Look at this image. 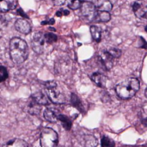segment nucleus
<instances>
[{"instance_id":"1","label":"nucleus","mask_w":147,"mask_h":147,"mask_svg":"<svg viewBox=\"0 0 147 147\" xmlns=\"http://www.w3.org/2000/svg\"><path fill=\"white\" fill-rule=\"evenodd\" d=\"M9 52L14 63L22 64L29 56V47L24 40L19 37H14L10 41Z\"/></svg>"},{"instance_id":"2","label":"nucleus","mask_w":147,"mask_h":147,"mask_svg":"<svg viewBox=\"0 0 147 147\" xmlns=\"http://www.w3.org/2000/svg\"><path fill=\"white\" fill-rule=\"evenodd\" d=\"M139 87L138 80L137 78L131 77L117 84L115 87V92L119 98L122 100H128L137 93Z\"/></svg>"},{"instance_id":"3","label":"nucleus","mask_w":147,"mask_h":147,"mask_svg":"<svg viewBox=\"0 0 147 147\" xmlns=\"http://www.w3.org/2000/svg\"><path fill=\"white\" fill-rule=\"evenodd\" d=\"M45 87L47 90V94L53 103L61 105L66 102V95L64 92V89L59 85V82L55 81H47L45 83Z\"/></svg>"},{"instance_id":"4","label":"nucleus","mask_w":147,"mask_h":147,"mask_svg":"<svg viewBox=\"0 0 147 147\" xmlns=\"http://www.w3.org/2000/svg\"><path fill=\"white\" fill-rule=\"evenodd\" d=\"M41 147H58L59 136L52 128H44L41 133Z\"/></svg>"},{"instance_id":"5","label":"nucleus","mask_w":147,"mask_h":147,"mask_svg":"<svg viewBox=\"0 0 147 147\" xmlns=\"http://www.w3.org/2000/svg\"><path fill=\"white\" fill-rule=\"evenodd\" d=\"M79 9H80V15L84 19L88 21H95L97 12L96 10L94 4H92L91 2L84 1L82 3Z\"/></svg>"},{"instance_id":"6","label":"nucleus","mask_w":147,"mask_h":147,"mask_svg":"<svg viewBox=\"0 0 147 147\" xmlns=\"http://www.w3.org/2000/svg\"><path fill=\"white\" fill-rule=\"evenodd\" d=\"M44 45H45V40H44V34L41 32H36L31 42V46L33 50L36 54H42L44 51Z\"/></svg>"},{"instance_id":"7","label":"nucleus","mask_w":147,"mask_h":147,"mask_svg":"<svg viewBox=\"0 0 147 147\" xmlns=\"http://www.w3.org/2000/svg\"><path fill=\"white\" fill-rule=\"evenodd\" d=\"M132 12L138 18H144L147 14V4L144 0H136L132 4Z\"/></svg>"},{"instance_id":"8","label":"nucleus","mask_w":147,"mask_h":147,"mask_svg":"<svg viewBox=\"0 0 147 147\" xmlns=\"http://www.w3.org/2000/svg\"><path fill=\"white\" fill-rule=\"evenodd\" d=\"M15 28L18 32H20L23 35L29 34L31 32V29H32L30 23L24 18L17 19L15 23Z\"/></svg>"},{"instance_id":"9","label":"nucleus","mask_w":147,"mask_h":147,"mask_svg":"<svg viewBox=\"0 0 147 147\" xmlns=\"http://www.w3.org/2000/svg\"><path fill=\"white\" fill-rule=\"evenodd\" d=\"M98 58H99L100 62L102 63V65L104 67L105 69H107V70L112 69V68L114 66V58L108 53L107 50L100 52Z\"/></svg>"},{"instance_id":"10","label":"nucleus","mask_w":147,"mask_h":147,"mask_svg":"<svg viewBox=\"0 0 147 147\" xmlns=\"http://www.w3.org/2000/svg\"><path fill=\"white\" fill-rule=\"evenodd\" d=\"M95 7L96 12H109L113 9V5L110 0H96Z\"/></svg>"},{"instance_id":"11","label":"nucleus","mask_w":147,"mask_h":147,"mask_svg":"<svg viewBox=\"0 0 147 147\" xmlns=\"http://www.w3.org/2000/svg\"><path fill=\"white\" fill-rule=\"evenodd\" d=\"M17 6V0H0V12L5 13L16 9Z\"/></svg>"},{"instance_id":"12","label":"nucleus","mask_w":147,"mask_h":147,"mask_svg":"<svg viewBox=\"0 0 147 147\" xmlns=\"http://www.w3.org/2000/svg\"><path fill=\"white\" fill-rule=\"evenodd\" d=\"M30 100H34L35 102H36L37 104L41 105V106H47L49 104L47 97V95L43 92H37V93H33L30 96Z\"/></svg>"},{"instance_id":"13","label":"nucleus","mask_w":147,"mask_h":147,"mask_svg":"<svg viewBox=\"0 0 147 147\" xmlns=\"http://www.w3.org/2000/svg\"><path fill=\"white\" fill-rule=\"evenodd\" d=\"M91 81L99 87L104 88L107 84V78L101 73H94L91 75Z\"/></svg>"},{"instance_id":"14","label":"nucleus","mask_w":147,"mask_h":147,"mask_svg":"<svg viewBox=\"0 0 147 147\" xmlns=\"http://www.w3.org/2000/svg\"><path fill=\"white\" fill-rule=\"evenodd\" d=\"M58 114L59 112L53 109V108H47L45 111H44V118L48 122H51V123H55L58 121Z\"/></svg>"},{"instance_id":"15","label":"nucleus","mask_w":147,"mask_h":147,"mask_svg":"<svg viewBox=\"0 0 147 147\" xmlns=\"http://www.w3.org/2000/svg\"><path fill=\"white\" fill-rule=\"evenodd\" d=\"M41 106L37 104L32 100H29V102L27 106V111L31 115H39L41 111Z\"/></svg>"},{"instance_id":"16","label":"nucleus","mask_w":147,"mask_h":147,"mask_svg":"<svg viewBox=\"0 0 147 147\" xmlns=\"http://www.w3.org/2000/svg\"><path fill=\"white\" fill-rule=\"evenodd\" d=\"M3 147H29V144L23 139L14 138L7 142Z\"/></svg>"},{"instance_id":"17","label":"nucleus","mask_w":147,"mask_h":147,"mask_svg":"<svg viewBox=\"0 0 147 147\" xmlns=\"http://www.w3.org/2000/svg\"><path fill=\"white\" fill-rule=\"evenodd\" d=\"M90 34H91V37L93 38V40L96 43H99L101 42V39H102V30L97 27V26H95V25H92L90 26Z\"/></svg>"},{"instance_id":"18","label":"nucleus","mask_w":147,"mask_h":147,"mask_svg":"<svg viewBox=\"0 0 147 147\" xmlns=\"http://www.w3.org/2000/svg\"><path fill=\"white\" fill-rule=\"evenodd\" d=\"M58 120H59L62 123L65 129H66L68 131L71 130V128L72 126V122H71V119L69 117H67V116H65L64 114L59 113L58 114Z\"/></svg>"},{"instance_id":"19","label":"nucleus","mask_w":147,"mask_h":147,"mask_svg":"<svg viewBox=\"0 0 147 147\" xmlns=\"http://www.w3.org/2000/svg\"><path fill=\"white\" fill-rule=\"evenodd\" d=\"M69 62H67L66 60H65V59H62V60H60V61H59L57 63H56V68L58 67V68H56L57 69V72H59V73H60V74H65L66 72H68L69 70H68V68L67 67H69Z\"/></svg>"},{"instance_id":"20","label":"nucleus","mask_w":147,"mask_h":147,"mask_svg":"<svg viewBox=\"0 0 147 147\" xmlns=\"http://www.w3.org/2000/svg\"><path fill=\"white\" fill-rule=\"evenodd\" d=\"M111 19V15L109 12H97L96 16V22H100V23H107L110 21Z\"/></svg>"},{"instance_id":"21","label":"nucleus","mask_w":147,"mask_h":147,"mask_svg":"<svg viewBox=\"0 0 147 147\" xmlns=\"http://www.w3.org/2000/svg\"><path fill=\"white\" fill-rule=\"evenodd\" d=\"M85 147H96L97 145V140L92 135H85L84 138Z\"/></svg>"},{"instance_id":"22","label":"nucleus","mask_w":147,"mask_h":147,"mask_svg":"<svg viewBox=\"0 0 147 147\" xmlns=\"http://www.w3.org/2000/svg\"><path fill=\"white\" fill-rule=\"evenodd\" d=\"M71 104L78 110H80L82 112H84V106L81 102V100L78 99V97L75 94V93H71Z\"/></svg>"},{"instance_id":"23","label":"nucleus","mask_w":147,"mask_h":147,"mask_svg":"<svg viewBox=\"0 0 147 147\" xmlns=\"http://www.w3.org/2000/svg\"><path fill=\"white\" fill-rule=\"evenodd\" d=\"M44 40H45V43H47L49 44H52V43H54L57 42L58 40V37L53 34V33H46L44 34Z\"/></svg>"},{"instance_id":"24","label":"nucleus","mask_w":147,"mask_h":147,"mask_svg":"<svg viewBox=\"0 0 147 147\" xmlns=\"http://www.w3.org/2000/svg\"><path fill=\"white\" fill-rule=\"evenodd\" d=\"M101 144L102 147H114L115 143L108 137L103 136L102 138V141H101Z\"/></svg>"},{"instance_id":"25","label":"nucleus","mask_w":147,"mask_h":147,"mask_svg":"<svg viewBox=\"0 0 147 147\" xmlns=\"http://www.w3.org/2000/svg\"><path fill=\"white\" fill-rule=\"evenodd\" d=\"M81 5H82V2L80 0H69V2H68V7L72 11L78 10L80 8Z\"/></svg>"},{"instance_id":"26","label":"nucleus","mask_w":147,"mask_h":147,"mask_svg":"<svg viewBox=\"0 0 147 147\" xmlns=\"http://www.w3.org/2000/svg\"><path fill=\"white\" fill-rule=\"evenodd\" d=\"M108 53L114 59V58H119L121 56V50L117 49V48H110L109 49L107 50Z\"/></svg>"},{"instance_id":"27","label":"nucleus","mask_w":147,"mask_h":147,"mask_svg":"<svg viewBox=\"0 0 147 147\" xmlns=\"http://www.w3.org/2000/svg\"><path fill=\"white\" fill-rule=\"evenodd\" d=\"M9 76L8 70L5 67L0 65V82L5 81Z\"/></svg>"},{"instance_id":"28","label":"nucleus","mask_w":147,"mask_h":147,"mask_svg":"<svg viewBox=\"0 0 147 147\" xmlns=\"http://www.w3.org/2000/svg\"><path fill=\"white\" fill-rule=\"evenodd\" d=\"M8 24V21L7 19L5 18V17H3V16H0V30L4 29Z\"/></svg>"},{"instance_id":"29","label":"nucleus","mask_w":147,"mask_h":147,"mask_svg":"<svg viewBox=\"0 0 147 147\" xmlns=\"http://www.w3.org/2000/svg\"><path fill=\"white\" fill-rule=\"evenodd\" d=\"M69 14H70V12H68L67 10H59V11H57V12H56V16H58V17L67 16Z\"/></svg>"},{"instance_id":"30","label":"nucleus","mask_w":147,"mask_h":147,"mask_svg":"<svg viewBox=\"0 0 147 147\" xmlns=\"http://www.w3.org/2000/svg\"><path fill=\"white\" fill-rule=\"evenodd\" d=\"M53 3L54 5H57V6H60V5H63L66 0H52Z\"/></svg>"},{"instance_id":"31","label":"nucleus","mask_w":147,"mask_h":147,"mask_svg":"<svg viewBox=\"0 0 147 147\" xmlns=\"http://www.w3.org/2000/svg\"><path fill=\"white\" fill-rule=\"evenodd\" d=\"M54 24V20L53 19H49V20H47V21H43V22H41V24L42 25H44V24Z\"/></svg>"},{"instance_id":"32","label":"nucleus","mask_w":147,"mask_h":147,"mask_svg":"<svg viewBox=\"0 0 147 147\" xmlns=\"http://www.w3.org/2000/svg\"><path fill=\"white\" fill-rule=\"evenodd\" d=\"M80 1H81V2L83 3V2H84V1H85V0H80Z\"/></svg>"}]
</instances>
